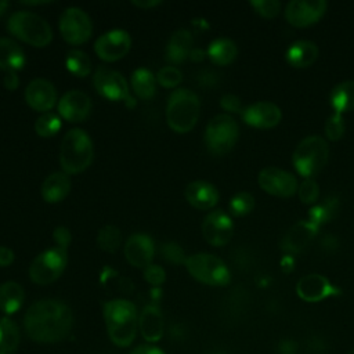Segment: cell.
<instances>
[{
    "instance_id": "obj_9",
    "label": "cell",
    "mask_w": 354,
    "mask_h": 354,
    "mask_svg": "<svg viewBox=\"0 0 354 354\" xmlns=\"http://www.w3.org/2000/svg\"><path fill=\"white\" fill-rule=\"evenodd\" d=\"M68 263V252L62 248H51L37 254L29 266V277L37 285H48L57 281Z\"/></svg>"
},
{
    "instance_id": "obj_10",
    "label": "cell",
    "mask_w": 354,
    "mask_h": 354,
    "mask_svg": "<svg viewBox=\"0 0 354 354\" xmlns=\"http://www.w3.org/2000/svg\"><path fill=\"white\" fill-rule=\"evenodd\" d=\"M93 84L97 93L109 101H123L129 108L136 105V100L130 93L126 79L122 73L111 68L98 66L94 72Z\"/></svg>"
},
{
    "instance_id": "obj_25",
    "label": "cell",
    "mask_w": 354,
    "mask_h": 354,
    "mask_svg": "<svg viewBox=\"0 0 354 354\" xmlns=\"http://www.w3.org/2000/svg\"><path fill=\"white\" fill-rule=\"evenodd\" d=\"M26 62L25 53L19 44L8 37H0V69L17 72Z\"/></svg>"
},
{
    "instance_id": "obj_13",
    "label": "cell",
    "mask_w": 354,
    "mask_h": 354,
    "mask_svg": "<svg viewBox=\"0 0 354 354\" xmlns=\"http://www.w3.org/2000/svg\"><path fill=\"white\" fill-rule=\"evenodd\" d=\"M259 185L266 192L281 198L292 196L297 192L299 188L297 180L293 174L274 166L266 167L260 171Z\"/></svg>"
},
{
    "instance_id": "obj_48",
    "label": "cell",
    "mask_w": 354,
    "mask_h": 354,
    "mask_svg": "<svg viewBox=\"0 0 354 354\" xmlns=\"http://www.w3.org/2000/svg\"><path fill=\"white\" fill-rule=\"evenodd\" d=\"M14 261V252L10 248L0 246V267H8Z\"/></svg>"
},
{
    "instance_id": "obj_1",
    "label": "cell",
    "mask_w": 354,
    "mask_h": 354,
    "mask_svg": "<svg viewBox=\"0 0 354 354\" xmlns=\"http://www.w3.org/2000/svg\"><path fill=\"white\" fill-rule=\"evenodd\" d=\"M73 325V314L68 304L57 299L35 301L25 313L24 326L28 336L37 343L64 340Z\"/></svg>"
},
{
    "instance_id": "obj_4",
    "label": "cell",
    "mask_w": 354,
    "mask_h": 354,
    "mask_svg": "<svg viewBox=\"0 0 354 354\" xmlns=\"http://www.w3.org/2000/svg\"><path fill=\"white\" fill-rule=\"evenodd\" d=\"M201 102L198 95L188 88H176L166 106V120L176 133H188L198 122Z\"/></svg>"
},
{
    "instance_id": "obj_50",
    "label": "cell",
    "mask_w": 354,
    "mask_h": 354,
    "mask_svg": "<svg viewBox=\"0 0 354 354\" xmlns=\"http://www.w3.org/2000/svg\"><path fill=\"white\" fill-rule=\"evenodd\" d=\"M134 6L140 7V8H151L155 7L158 4H160V1H152V0H147V1H133Z\"/></svg>"
},
{
    "instance_id": "obj_8",
    "label": "cell",
    "mask_w": 354,
    "mask_h": 354,
    "mask_svg": "<svg viewBox=\"0 0 354 354\" xmlns=\"http://www.w3.org/2000/svg\"><path fill=\"white\" fill-rule=\"evenodd\" d=\"M239 136L238 123L225 113L216 115L212 118L205 130V144L213 155L228 153Z\"/></svg>"
},
{
    "instance_id": "obj_31",
    "label": "cell",
    "mask_w": 354,
    "mask_h": 354,
    "mask_svg": "<svg viewBox=\"0 0 354 354\" xmlns=\"http://www.w3.org/2000/svg\"><path fill=\"white\" fill-rule=\"evenodd\" d=\"M330 105L336 113L354 109V80L343 82L332 90Z\"/></svg>"
},
{
    "instance_id": "obj_51",
    "label": "cell",
    "mask_w": 354,
    "mask_h": 354,
    "mask_svg": "<svg viewBox=\"0 0 354 354\" xmlns=\"http://www.w3.org/2000/svg\"><path fill=\"white\" fill-rule=\"evenodd\" d=\"M7 7H8V3H7V1H1V0H0V17L6 12Z\"/></svg>"
},
{
    "instance_id": "obj_37",
    "label": "cell",
    "mask_w": 354,
    "mask_h": 354,
    "mask_svg": "<svg viewBox=\"0 0 354 354\" xmlns=\"http://www.w3.org/2000/svg\"><path fill=\"white\" fill-rule=\"evenodd\" d=\"M155 77H156V82L162 87H166V88H174L183 80V75H181L180 69L173 65H166V66L160 68Z\"/></svg>"
},
{
    "instance_id": "obj_21",
    "label": "cell",
    "mask_w": 354,
    "mask_h": 354,
    "mask_svg": "<svg viewBox=\"0 0 354 354\" xmlns=\"http://www.w3.org/2000/svg\"><path fill=\"white\" fill-rule=\"evenodd\" d=\"M318 225L310 220H301L292 225L282 239V249L289 253H297L303 250L315 236Z\"/></svg>"
},
{
    "instance_id": "obj_36",
    "label": "cell",
    "mask_w": 354,
    "mask_h": 354,
    "mask_svg": "<svg viewBox=\"0 0 354 354\" xmlns=\"http://www.w3.org/2000/svg\"><path fill=\"white\" fill-rule=\"evenodd\" d=\"M61 129V119L53 112L41 113L35 122V131L40 137H53Z\"/></svg>"
},
{
    "instance_id": "obj_2",
    "label": "cell",
    "mask_w": 354,
    "mask_h": 354,
    "mask_svg": "<svg viewBox=\"0 0 354 354\" xmlns=\"http://www.w3.org/2000/svg\"><path fill=\"white\" fill-rule=\"evenodd\" d=\"M104 321L113 344L127 347L133 343L138 329L136 306L124 299H113L104 304Z\"/></svg>"
},
{
    "instance_id": "obj_5",
    "label": "cell",
    "mask_w": 354,
    "mask_h": 354,
    "mask_svg": "<svg viewBox=\"0 0 354 354\" xmlns=\"http://www.w3.org/2000/svg\"><path fill=\"white\" fill-rule=\"evenodd\" d=\"M7 28L12 36L35 47H44L53 39V30L46 19L26 10L14 12L8 18Z\"/></svg>"
},
{
    "instance_id": "obj_6",
    "label": "cell",
    "mask_w": 354,
    "mask_h": 354,
    "mask_svg": "<svg viewBox=\"0 0 354 354\" xmlns=\"http://www.w3.org/2000/svg\"><path fill=\"white\" fill-rule=\"evenodd\" d=\"M329 158V147L326 141L319 136L306 137L296 147L292 160L296 171L311 178L314 174L321 171Z\"/></svg>"
},
{
    "instance_id": "obj_35",
    "label": "cell",
    "mask_w": 354,
    "mask_h": 354,
    "mask_svg": "<svg viewBox=\"0 0 354 354\" xmlns=\"http://www.w3.org/2000/svg\"><path fill=\"white\" fill-rule=\"evenodd\" d=\"M337 210V202L336 199H325L324 202L315 205L310 212H308V220L317 224L318 227L324 223H328L330 218H333L335 213Z\"/></svg>"
},
{
    "instance_id": "obj_29",
    "label": "cell",
    "mask_w": 354,
    "mask_h": 354,
    "mask_svg": "<svg viewBox=\"0 0 354 354\" xmlns=\"http://www.w3.org/2000/svg\"><path fill=\"white\" fill-rule=\"evenodd\" d=\"M238 54L235 43L230 39H216L207 47V57L213 64L224 66L231 64Z\"/></svg>"
},
{
    "instance_id": "obj_15",
    "label": "cell",
    "mask_w": 354,
    "mask_h": 354,
    "mask_svg": "<svg viewBox=\"0 0 354 354\" xmlns=\"http://www.w3.org/2000/svg\"><path fill=\"white\" fill-rule=\"evenodd\" d=\"M234 232L231 217L223 210L210 212L202 223V234L213 246H224L230 242Z\"/></svg>"
},
{
    "instance_id": "obj_14",
    "label": "cell",
    "mask_w": 354,
    "mask_h": 354,
    "mask_svg": "<svg viewBox=\"0 0 354 354\" xmlns=\"http://www.w3.org/2000/svg\"><path fill=\"white\" fill-rule=\"evenodd\" d=\"M326 6L324 0H293L285 8V18L292 26L306 28L325 14Z\"/></svg>"
},
{
    "instance_id": "obj_12",
    "label": "cell",
    "mask_w": 354,
    "mask_h": 354,
    "mask_svg": "<svg viewBox=\"0 0 354 354\" xmlns=\"http://www.w3.org/2000/svg\"><path fill=\"white\" fill-rule=\"evenodd\" d=\"M131 46L130 35L123 29H112L101 35L94 43L95 54L106 62L123 58Z\"/></svg>"
},
{
    "instance_id": "obj_42",
    "label": "cell",
    "mask_w": 354,
    "mask_h": 354,
    "mask_svg": "<svg viewBox=\"0 0 354 354\" xmlns=\"http://www.w3.org/2000/svg\"><path fill=\"white\" fill-rule=\"evenodd\" d=\"M162 253H163V257L170 261V263H174V264H181V263H185V257H184V250L183 248L176 243V242H166L163 246H162Z\"/></svg>"
},
{
    "instance_id": "obj_34",
    "label": "cell",
    "mask_w": 354,
    "mask_h": 354,
    "mask_svg": "<svg viewBox=\"0 0 354 354\" xmlns=\"http://www.w3.org/2000/svg\"><path fill=\"white\" fill-rule=\"evenodd\" d=\"M98 246L108 253H113L122 243L120 230L115 225H105L98 231L97 235Z\"/></svg>"
},
{
    "instance_id": "obj_45",
    "label": "cell",
    "mask_w": 354,
    "mask_h": 354,
    "mask_svg": "<svg viewBox=\"0 0 354 354\" xmlns=\"http://www.w3.org/2000/svg\"><path fill=\"white\" fill-rule=\"evenodd\" d=\"M220 105L228 112H239L241 111V101L234 94H225L220 100Z\"/></svg>"
},
{
    "instance_id": "obj_39",
    "label": "cell",
    "mask_w": 354,
    "mask_h": 354,
    "mask_svg": "<svg viewBox=\"0 0 354 354\" xmlns=\"http://www.w3.org/2000/svg\"><path fill=\"white\" fill-rule=\"evenodd\" d=\"M325 133L326 137L332 141H337L343 137L344 134V120L342 118V113H333L332 116L328 118L326 124H325Z\"/></svg>"
},
{
    "instance_id": "obj_16",
    "label": "cell",
    "mask_w": 354,
    "mask_h": 354,
    "mask_svg": "<svg viewBox=\"0 0 354 354\" xmlns=\"http://www.w3.org/2000/svg\"><path fill=\"white\" fill-rule=\"evenodd\" d=\"M25 101L37 112H50L57 102V90L50 80L36 77L25 88Z\"/></svg>"
},
{
    "instance_id": "obj_18",
    "label": "cell",
    "mask_w": 354,
    "mask_h": 354,
    "mask_svg": "<svg viewBox=\"0 0 354 354\" xmlns=\"http://www.w3.org/2000/svg\"><path fill=\"white\" fill-rule=\"evenodd\" d=\"M296 292L300 299L310 303H315L324 300L325 297L340 293V290L321 274H308L300 278L296 285Z\"/></svg>"
},
{
    "instance_id": "obj_30",
    "label": "cell",
    "mask_w": 354,
    "mask_h": 354,
    "mask_svg": "<svg viewBox=\"0 0 354 354\" xmlns=\"http://www.w3.org/2000/svg\"><path fill=\"white\" fill-rule=\"evenodd\" d=\"M131 88L141 100H151L156 91V77L147 68H138L133 72Z\"/></svg>"
},
{
    "instance_id": "obj_22",
    "label": "cell",
    "mask_w": 354,
    "mask_h": 354,
    "mask_svg": "<svg viewBox=\"0 0 354 354\" xmlns=\"http://www.w3.org/2000/svg\"><path fill=\"white\" fill-rule=\"evenodd\" d=\"M185 199L191 206L199 210L212 209L218 201V191L207 181L196 180L185 187Z\"/></svg>"
},
{
    "instance_id": "obj_44",
    "label": "cell",
    "mask_w": 354,
    "mask_h": 354,
    "mask_svg": "<svg viewBox=\"0 0 354 354\" xmlns=\"http://www.w3.org/2000/svg\"><path fill=\"white\" fill-rule=\"evenodd\" d=\"M53 238H54L57 246L62 248V249H66L72 241V235L66 227H57L54 230Z\"/></svg>"
},
{
    "instance_id": "obj_19",
    "label": "cell",
    "mask_w": 354,
    "mask_h": 354,
    "mask_svg": "<svg viewBox=\"0 0 354 354\" xmlns=\"http://www.w3.org/2000/svg\"><path fill=\"white\" fill-rule=\"evenodd\" d=\"M91 111L90 97L80 90H71L65 93L58 101V113L68 122H82Z\"/></svg>"
},
{
    "instance_id": "obj_41",
    "label": "cell",
    "mask_w": 354,
    "mask_h": 354,
    "mask_svg": "<svg viewBox=\"0 0 354 354\" xmlns=\"http://www.w3.org/2000/svg\"><path fill=\"white\" fill-rule=\"evenodd\" d=\"M250 4L256 10V12L264 18H274L275 15H278L281 8V4L275 0H254L250 1Z\"/></svg>"
},
{
    "instance_id": "obj_17",
    "label": "cell",
    "mask_w": 354,
    "mask_h": 354,
    "mask_svg": "<svg viewBox=\"0 0 354 354\" xmlns=\"http://www.w3.org/2000/svg\"><path fill=\"white\" fill-rule=\"evenodd\" d=\"M155 254V245L149 235L142 232L131 234L124 243L126 260L137 268H145L152 264Z\"/></svg>"
},
{
    "instance_id": "obj_49",
    "label": "cell",
    "mask_w": 354,
    "mask_h": 354,
    "mask_svg": "<svg viewBox=\"0 0 354 354\" xmlns=\"http://www.w3.org/2000/svg\"><path fill=\"white\" fill-rule=\"evenodd\" d=\"M3 83L8 90H15L18 87V83H19L18 82V75L15 72H6Z\"/></svg>"
},
{
    "instance_id": "obj_38",
    "label": "cell",
    "mask_w": 354,
    "mask_h": 354,
    "mask_svg": "<svg viewBox=\"0 0 354 354\" xmlns=\"http://www.w3.org/2000/svg\"><path fill=\"white\" fill-rule=\"evenodd\" d=\"M254 207V199L249 192H239L230 201V210L234 216H245Z\"/></svg>"
},
{
    "instance_id": "obj_20",
    "label": "cell",
    "mask_w": 354,
    "mask_h": 354,
    "mask_svg": "<svg viewBox=\"0 0 354 354\" xmlns=\"http://www.w3.org/2000/svg\"><path fill=\"white\" fill-rule=\"evenodd\" d=\"M241 115L246 124L257 129L274 127L281 122L282 118L281 109L275 104L267 101H260L246 106L242 109Z\"/></svg>"
},
{
    "instance_id": "obj_43",
    "label": "cell",
    "mask_w": 354,
    "mask_h": 354,
    "mask_svg": "<svg viewBox=\"0 0 354 354\" xmlns=\"http://www.w3.org/2000/svg\"><path fill=\"white\" fill-rule=\"evenodd\" d=\"M144 278L148 283L153 286H159L165 282L166 279V272L160 266L156 264H149L148 267L144 268Z\"/></svg>"
},
{
    "instance_id": "obj_40",
    "label": "cell",
    "mask_w": 354,
    "mask_h": 354,
    "mask_svg": "<svg viewBox=\"0 0 354 354\" xmlns=\"http://www.w3.org/2000/svg\"><path fill=\"white\" fill-rule=\"evenodd\" d=\"M297 194L303 203H313L317 201V198L319 195L318 184L313 178H306L304 181L300 183V185L297 188Z\"/></svg>"
},
{
    "instance_id": "obj_28",
    "label": "cell",
    "mask_w": 354,
    "mask_h": 354,
    "mask_svg": "<svg viewBox=\"0 0 354 354\" xmlns=\"http://www.w3.org/2000/svg\"><path fill=\"white\" fill-rule=\"evenodd\" d=\"M25 300V290L24 288L14 282V281H7L0 285V310L11 315L17 313Z\"/></svg>"
},
{
    "instance_id": "obj_26",
    "label": "cell",
    "mask_w": 354,
    "mask_h": 354,
    "mask_svg": "<svg viewBox=\"0 0 354 354\" xmlns=\"http://www.w3.org/2000/svg\"><path fill=\"white\" fill-rule=\"evenodd\" d=\"M192 35L187 29L176 30L169 39L166 58L173 64H180L189 57L192 51Z\"/></svg>"
},
{
    "instance_id": "obj_23",
    "label": "cell",
    "mask_w": 354,
    "mask_h": 354,
    "mask_svg": "<svg viewBox=\"0 0 354 354\" xmlns=\"http://www.w3.org/2000/svg\"><path fill=\"white\" fill-rule=\"evenodd\" d=\"M138 329L148 343H155L162 339L163 317L155 304H148L142 308L138 317Z\"/></svg>"
},
{
    "instance_id": "obj_33",
    "label": "cell",
    "mask_w": 354,
    "mask_h": 354,
    "mask_svg": "<svg viewBox=\"0 0 354 354\" xmlns=\"http://www.w3.org/2000/svg\"><path fill=\"white\" fill-rule=\"evenodd\" d=\"M65 65L66 69L77 77H84L91 72V59L84 51L80 50L69 51L65 59Z\"/></svg>"
},
{
    "instance_id": "obj_32",
    "label": "cell",
    "mask_w": 354,
    "mask_h": 354,
    "mask_svg": "<svg viewBox=\"0 0 354 354\" xmlns=\"http://www.w3.org/2000/svg\"><path fill=\"white\" fill-rule=\"evenodd\" d=\"M19 346V329L17 324L7 318H0V354H14Z\"/></svg>"
},
{
    "instance_id": "obj_47",
    "label": "cell",
    "mask_w": 354,
    "mask_h": 354,
    "mask_svg": "<svg viewBox=\"0 0 354 354\" xmlns=\"http://www.w3.org/2000/svg\"><path fill=\"white\" fill-rule=\"evenodd\" d=\"M278 353L279 354H297V344L293 340H282L278 344Z\"/></svg>"
},
{
    "instance_id": "obj_53",
    "label": "cell",
    "mask_w": 354,
    "mask_h": 354,
    "mask_svg": "<svg viewBox=\"0 0 354 354\" xmlns=\"http://www.w3.org/2000/svg\"><path fill=\"white\" fill-rule=\"evenodd\" d=\"M348 354H354V348L353 350H350V353Z\"/></svg>"
},
{
    "instance_id": "obj_27",
    "label": "cell",
    "mask_w": 354,
    "mask_h": 354,
    "mask_svg": "<svg viewBox=\"0 0 354 354\" xmlns=\"http://www.w3.org/2000/svg\"><path fill=\"white\" fill-rule=\"evenodd\" d=\"M318 57V47L310 40L295 41L286 51V61L295 68H306L314 64Z\"/></svg>"
},
{
    "instance_id": "obj_52",
    "label": "cell",
    "mask_w": 354,
    "mask_h": 354,
    "mask_svg": "<svg viewBox=\"0 0 354 354\" xmlns=\"http://www.w3.org/2000/svg\"><path fill=\"white\" fill-rule=\"evenodd\" d=\"M207 354H224V353H220V351H209Z\"/></svg>"
},
{
    "instance_id": "obj_11",
    "label": "cell",
    "mask_w": 354,
    "mask_h": 354,
    "mask_svg": "<svg viewBox=\"0 0 354 354\" xmlns=\"http://www.w3.org/2000/svg\"><path fill=\"white\" fill-rule=\"evenodd\" d=\"M59 32L72 46L86 43L93 32L90 17L79 7H68L59 17Z\"/></svg>"
},
{
    "instance_id": "obj_46",
    "label": "cell",
    "mask_w": 354,
    "mask_h": 354,
    "mask_svg": "<svg viewBox=\"0 0 354 354\" xmlns=\"http://www.w3.org/2000/svg\"><path fill=\"white\" fill-rule=\"evenodd\" d=\"M130 354H165L159 347L151 344H140L130 351Z\"/></svg>"
},
{
    "instance_id": "obj_7",
    "label": "cell",
    "mask_w": 354,
    "mask_h": 354,
    "mask_svg": "<svg viewBox=\"0 0 354 354\" xmlns=\"http://www.w3.org/2000/svg\"><path fill=\"white\" fill-rule=\"evenodd\" d=\"M185 267L191 277L196 281L212 285L224 286L230 282V271L225 263L210 253H195L185 259Z\"/></svg>"
},
{
    "instance_id": "obj_3",
    "label": "cell",
    "mask_w": 354,
    "mask_h": 354,
    "mask_svg": "<svg viewBox=\"0 0 354 354\" xmlns=\"http://www.w3.org/2000/svg\"><path fill=\"white\" fill-rule=\"evenodd\" d=\"M94 158L91 138L82 129H71L62 138L59 163L66 174H77L86 170Z\"/></svg>"
},
{
    "instance_id": "obj_24",
    "label": "cell",
    "mask_w": 354,
    "mask_h": 354,
    "mask_svg": "<svg viewBox=\"0 0 354 354\" xmlns=\"http://www.w3.org/2000/svg\"><path fill=\"white\" fill-rule=\"evenodd\" d=\"M71 191V178L65 171H55L46 177L41 184V196L48 203H58Z\"/></svg>"
}]
</instances>
